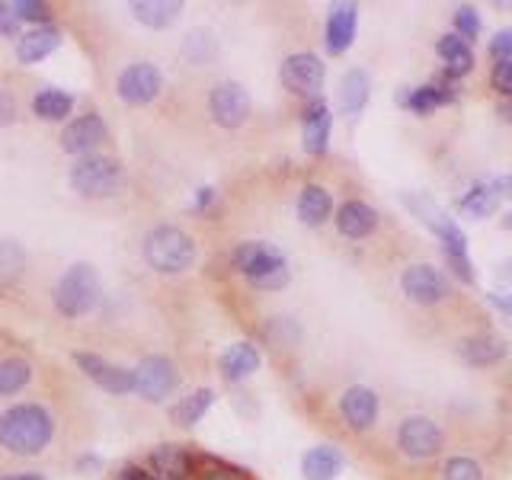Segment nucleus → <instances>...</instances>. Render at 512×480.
<instances>
[{"mask_svg":"<svg viewBox=\"0 0 512 480\" xmlns=\"http://www.w3.org/2000/svg\"><path fill=\"white\" fill-rule=\"evenodd\" d=\"M160 90H164V74H160L151 61L128 64L116 80V93L128 106H148L157 100Z\"/></svg>","mask_w":512,"mask_h":480,"instance_id":"obj_12","label":"nucleus"},{"mask_svg":"<svg viewBox=\"0 0 512 480\" xmlns=\"http://www.w3.org/2000/svg\"><path fill=\"white\" fill-rule=\"evenodd\" d=\"M493 90L503 96V100H512V61H496L493 74H490Z\"/></svg>","mask_w":512,"mask_h":480,"instance_id":"obj_38","label":"nucleus"},{"mask_svg":"<svg viewBox=\"0 0 512 480\" xmlns=\"http://www.w3.org/2000/svg\"><path fill=\"white\" fill-rule=\"evenodd\" d=\"M100 458H96V455H87V458H80V471H84V468H100Z\"/></svg>","mask_w":512,"mask_h":480,"instance_id":"obj_47","label":"nucleus"},{"mask_svg":"<svg viewBox=\"0 0 512 480\" xmlns=\"http://www.w3.org/2000/svg\"><path fill=\"white\" fill-rule=\"evenodd\" d=\"M439 55L445 61V77H461V74H471L474 71V48L468 42H461L455 32H448V36L439 39Z\"/></svg>","mask_w":512,"mask_h":480,"instance_id":"obj_27","label":"nucleus"},{"mask_svg":"<svg viewBox=\"0 0 512 480\" xmlns=\"http://www.w3.org/2000/svg\"><path fill=\"white\" fill-rule=\"evenodd\" d=\"M0 36H20V20H16L13 4H0Z\"/></svg>","mask_w":512,"mask_h":480,"instance_id":"obj_40","label":"nucleus"},{"mask_svg":"<svg viewBox=\"0 0 512 480\" xmlns=\"http://www.w3.org/2000/svg\"><path fill=\"white\" fill-rule=\"evenodd\" d=\"M368 96H372V77H368V71L362 68L346 71L340 80V106L346 116H359L368 103Z\"/></svg>","mask_w":512,"mask_h":480,"instance_id":"obj_26","label":"nucleus"},{"mask_svg":"<svg viewBox=\"0 0 512 480\" xmlns=\"http://www.w3.org/2000/svg\"><path fill=\"white\" fill-rule=\"evenodd\" d=\"M55 436V420L42 404H16L0 413V448L13 455H39Z\"/></svg>","mask_w":512,"mask_h":480,"instance_id":"obj_1","label":"nucleus"},{"mask_svg":"<svg viewBox=\"0 0 512 480\" xmlns=\"http://www.w3.org/2000/svg\"><path fill=\"white\" fill-rule=\"evenodd\" d=\"M141 253H144V263L154 272H160V276H180V272H186L199 256L196 240L183 228H176V224H160V228H154L144 237Z\"/></svg>","mask_w":512,"mask_h":480,"instance_id":"obj_3","label":"nucleus"},{"mask_svg":"<svg viewBox=\"0 0 512 480\" xmlns=\"http://www.w3.org/2000/svg\"><path fill=\"white\" fill-rule=\"evenodd\" d=\"M26 269V250L16 240H0V288L13 285Z\"/></svg>","mask_w":512,"mask_h":480,"instance_id":"obj_33","label":"nucleus"},{"mask_svg":"<svg viewBox=\"0 0 512 480\" xmlns=\"http://www.w3.org/2000/svg\"><path fill=\"white\" fill-rule=\"evenodd\" d=\"M29 378H32V365L26 359H16V356L4 359L0 362V397H10L16 391H23L29 384Z\"/></svg>","mask_w":512,"mask_h":480,"instance_id":"obj_32","label":"nucleus"},{"mask_svg":"<svg viewBox=\"0 0 512 480\" xmlns=\"http://www.w3.org/2000/svg\"><path fill=\"white\" fill-rule=\"evenodd\" d=\"M71 189L84 199H109L122 186V164L106 154H87L71 167Z\"/></svg>","mask_w":512,"mask_h":480,"instance_id":"obj_6","label":"nucleus"},{"mask_svg":"<svg viewBox=\"0 0 512 480\" xmlns=\"http://www.w3.org/2000/svg\"><path fill=\"white\" fill-rule=\"evenodd\" d=\"M212 404H215V391L212 388H199V391L186 394L176 407H170V420L176 426H196Z\"/></svg>","mask_w":512,"mask_h":480,"instance_id":"obj_31","label":"nucleus"},{"mask_svg":"<svg viewBox=\"0 0 512 480\" xmlns=\"http://www.w3.org/2000/svg\"><path fill=\"white\" fill-rule=\"evenodd\" d=\"M180 4H170V0H135L132 4V13L135 20L144 23L148 29H167L176 23V16H180Z\"/></svg>","mask_w":512,"mask_h":480,"instance_id":"obj_30","label":"nucleus"},{"mask_svg":"<svg viewBox=\"0 0 512 480\" xmlns=\"http://www.w3.org/2000/svg\"><path fill=\"white\" fill-rule=\"evenodd\" d=\"M455 36L461 42H468V45L480 36V13L471 4H464V7L455 10Z\"/></svg>","mask_w":512,"mask_h":480,"instance_id":"obj_36","label":"nucleus"},{"mask_svg":"<svg viewBox=\"0 0 512 480\" xmlns=\"http://www.w3.org/2000/svg\"><path fill=\"white\" fill-rule=\"evenodd\" d=\"M500 180H503V192H506V196H512V173L509 176H500Z\"/></svg>","mask_w":512,"mask_h":480,"instance_id":"obj_48","label":"nucleus"},{"mask_svg":"<svg viewBox=\"0 0 512 480\" xmlns=\"http://www.w3.org/2000/svg\"><path fill=\"white\" fill-rule=\"evenodd\" d=\"M218 365H221V375L228 381H244L256 372V368H260V352H256L253 343H234L221 356Z\"/></svg>","mask_w":512,"mask_h":480,"instance_id":"obj_28","label":"nucleus"},{"mask_svg":"<svg viewBox=\"0 0 512 480\" xmlns=\"http://www.w3.org/2000/svg\"><path fill=\"white\" fill-rule=\"evenodd\" d=\"M202 480H244V477L228 474V471H208V474H202Z\"/></svg>","mask_w":512,"mask_h":480,"instance_id":"obj_44","label":"nucleus"},{"mask_svg":"<svg viewBox=\"0 0 512 480\" xmlns=\"http://www.w3.org/2000/svg\"><path fill=\"white\" fill-rule=\"evenodd\" d=\"M458 356L468 365H493L506 356V343L496 333H474L458 343Z\"/></svg>","mask_w":512,"mask_h":480,"instance_id":"obj_23","label":"nucleus"},{"mask_svg":"<svg viewBox=\"0 0 512 480\" xmlns=\"http://www.w3.org/2000/svg\"><path fill=\"white\" fill-rule=\"evenodd\" d=\"M234 269L240 276H247L256 288L263 292H276V288L288 285V263L282 250L263 240H247L234 250Z\"/></svg>","mask_w":512,"mask_h":480,"instance_id":"obj_4","label":"nucleus"},{"mask_svg":"<svg viewBox=\"0 0 512 480\" xmlns=\"http://www.w3.org/2000/svg\"><path fill=\"white\" fill-rule=\"evenodd\" d=\"M13 13L20 23L26 20V23H36V26H48V20H52V7L42 4V0H16Z\"/></svg>","mask_w":512,"mask_h":480,"instance_id":"obj_37","label":"nucleus"},{"mask_svg":"<svg viewBox=\"0 0 512 480\" xmlns=\"http://www.w3.org/2000/svg\"><path fill=\"white\" fill-rule=\"evenodd\" d=\"M0 480H45V477L36 474V471H23V474H4Z\"/></svg>","mask_w":512,"mask_h":480,"instance_id":"obj_45","label":"nucleus"},{"mask_svg":"<svg viewBox=\"0 0 512 480\" xmlns=\"http://www.w3.org/2000/svg\"><path fill=\"white\" fill-rule=\"evenodd\" d=\"M151 468L160 480H189L192 455L180 445H157L151 452Z\"/></svg>","mask_w":512,"mask_h":480,"instance_id":"obj_24","label":"nucleus"},{"mask_svg":"<svg viewBox=\"0 0 512 480\" xmlns=\"http://www.w3.org/2000/svg\"><path fill=\"white\" fill-rule=\"evenodd\" d=\"M397 103L416 112V116H426V112L439 109V106H452L455 103V87L448 80H432L423 87H404L397 93Z\"/></svg>","mask_w":512,"mask_h":480,"instance_id":"obj_17","label":"nucleus"},{"mask_svg":"<svg viewBox=\"0 0 512 480\" xmlns=\"http://www.w3.org/2000/svg\"><path fill=\"white\" fill-rule=\"evenodd\" d=\"M324 77H327L324 61H320L317 55H311V52H295V55H288V58L282 61V68H279L282 87H285L288 93L311 96V100L320 93V87H324Z\"/></svg>","mask_w":512,"mask_h":480,"instance_id":"obj_9","label":"nucleus"},{"mask_svg":"<svg viewBox=\"0 0 512 480\" xmlns=\"http://www.w3.org/2000/svg\"><path fill=\"white\" fill-rule=\"evenodd\" d=\"M74 362L80 365V372H84L93 384H100V388L109 394H132V388H135L132 368L112 365L103 356H96V352H77Z\"/></svg>","mask_w":512,"mask_h":480,"instance_id":"obj_13","label":"nucleus"},{"mask_svg":"<svg viewBox=\"0 0 512 480\" xmlns=\"http://www.w3.org/2000/svg\"><path fill=\"white\" fill-rule=\"evenodd\" d=\"M340 413L349 429L365 432L378 420V394L372 388H365V384H352L340 397Z\"/></svg>","mask_w":512,"mask_h":480,"instance_id":"obj_16","label":"nucleus"},{"mask_svg":"<svg viewBox=\"0 0 512 480\" xmlns=\"http://www.w3.org/2000/svg\"><path fill=\"white\" fill-rule=\"evenodd\" d=\"M503 199H506L503 180L496 176V180H480V183H474V186L458 199V208H461V212L474 215V218H487V215L496 212V208H500Z\"/></svg>","mask_w":512,"mask_h":480,"instance_id":"obj_20","label":"nucleus"},{"mask_svg":"<svg viewBox=\"0 0 512 480\" xmlns=\"http://www.w3.org/2000/svg\"><path fill=\"white\" fill-rule=\"evenodd\" d=\"M487 301L493 304L496 311H500L506 320H512V292H490Z\"/></svg>","mask_w":512,"mask_h":480,"instance_id":"obj_41","label":"nucleus"},{"mask_svg":"<svg viewBox=\"0 0 512 480\" xmlns=\"http://www.w3.org/2000/svg\"><path fill=\"white\" fill-rule=\"evenodd\" d=\"M106 141V122L96 112H87V116H77L74 122H68V128L61 132V151L87 157L96 144Z\"/></svg>","mask_w":512,"mask_h":480,"instance_id":"obj_14","label":"nucleus"},{"mask_svg":"<svg viewBox=\"0 0 512 480\" xmlns=\"http://www.w3.org/2000/svg\"><path fill=\"white\" fill-rule=\"evenodd\" d=\"M330 128H333V116H330V106L314 96V100L304 106L301 112V138H304V151L320 157L327 154V144H330Z\"/></svg>","mask_w":512,"mask_h":480,"instance_id":"obj_15","label":"nucleus"},{"mask_svg":"<svg viewBox=\"0 0 512 480\" xmlns=\"http://www.w3.org/2000/svg\"><path fill=\"white\" fill-rule=\"evenodd\" d=\"M343 452L336 445H314L311 452H304L301 458V474L304 480H336L343 471Z\"/></svg>","mask_w":512,"mask_h":480,"instance_id":"obj_21","label":"nucleus"},{"mask_svg":"<svg viewBox=\"0 0 512 480\" xmlns=\"http://www.w3.org/2000/svg\"><path fill=\"white\" fill-rule=\"evenodd\" d=\"M135 388L132 394L144 397L148 404H164V400L180 388V372L167 356H148L141 359L138 368H132Z\"/></svg>","mask_w":512,"mask_h":480,"instance_id":"obj_7","label":"nucleus"},{"mask_svg":"<svg viewBox=\"0 0 512 480\" xmlns=\"http://www.w3.org/2000/svg\"><path fill=\"white\" fill-rule=\"evenodd\" d=\"M122 480H160V477L151 474V471H144L141 464H125V468H122Z\"/></svg>","mask_w":512,"mask_h":480,"instance_id":"obj_42","label":"nucleus"},{"mask_svg":"<svg viewBox=\"0 0 512 480\" xmlns=\"http://www.w3.org/2000/svg\"><path fill=\"white\" fill-rule=\"evenodd\" d=\"M208 116L221 128H240L250 116V96L237 80H221L208 93Z\"/></svg>","mask_w":512,"mask_h":480,"instance_id":"obj_11","label":"nucleus"},{"mask_svg":"<svg viewBox=\"0 0 512 480\" xmlns=\"http://www.w3.org/2000/svg\"><path fill=\"white\" fill-rule=\"evenodd\" d=\"M416 215H420L423 224H429L432 234L439 237L442 244V253H445V263L452 266L455 276L464 282V285H474L477 272H474V263H471V253H468V237H464V231L455 224V218H448L439 205H432L429 199L423 196H407L404 199Z\"/></svg>","mask_w":512,"mask_h":480,"instance_id":"obj_2","label":"nucleus"},{"mask_svg":"<svg viewBox=\"0 0 512 480\" xmlns=\"http://www.w3.org/2000/svg\"><path fill=\"white\" fill-rule=\"evenodd\" d=\"M333 215V196L317 183H308L298 196V218L308 224V228H320L327 218Z\"/></svg>","mask_w":512,"mask_h":480,"instance_id":"obj_25","label":"nucleus"},{"mask_svg":"<svg viewBox=\"0 0 512 480\" xmlns=\"http://www.w3.org/2000/svg\"><path fill=\"white\" fill-rule=\"evenodd\" d=\"M74 109V96L68 90H58V87H45L32 96V112L45 122H64L71 116Z\"/></svg>","mask_w":512,"mask_h":480,"instance_id":"obj_29","label":"nucleus"},{"mask_svg":"<svg viewBox=\"0 0 512 480\" xmlns=\"http://www.w3.org/2000/svg\"><path fill=\"white\" fill-rule=\"evenodd\" d=\"M442 426L429 416H407L404 423L397 426V448L407 458H432L442 452Z\"/></svg>","mask_w":512,"mask_h":480,"instance_id":"obj_10","label":"nucleus"},{"mask_svg":"<svg viewBox=\"0 0 512 480\" xmlns=\"http://www.w3.org/2000/svg\"><path fill=\"white\" fill-rule=\"evenodd\" d=\"M100 276L90 263H74L61 272V279L55 285V308L64 317H84L100 304Z\"/></svg>","mask_w":512,"mask_h":480,"instance_id":"obj_5","label":"nucleus"},{"mask_svg":"<svg viewBox=\"0 0 512 480\" xmlns=\"http://www.w3.org/2000/svg\"><path fill=\"white\" fill-rule=\"evenodd\" d=\"M490 55L496 61H512V29H500L490 39Z\"/></svg>","mask_w":512,"mask_h":480,"instance_id":"obj_39","label":"nucleus"},{"mask_svg":"<svg viewBox=\"0 0 512 480\" xmlns=\"http://www.w3.org/2000/svg\"><path fill=\"white\" fill-rule=\"evenodd\" d=\"M378 228V212L362 199H349L336 208V231L349 240H365Z\"/></svg>","mask_w":512,"mask_h":480,"instance_id":"obj_19","label":"nucleus"},{"mask_svg":"<svg viewBox=\"0 0 512 480\" xmlns=\"http://www.w3.org/2000/svg\"><path fill=\"white\" fill-rule=\"evenodd\" d=\"M13 116H16V106H13V100H10L7 93H0V125L13 122Z\"/></svg>","mask_w":512,"mask_h":480,"instance_id":"obj_43","label":"nucleus"},{"mask_svg":"<svg viewBox=\"0 0 512 480\" xmlns=\"http://www.w3.org/2000/svg\"><path fill=\"white\" fill-rule=\"evenodd\" d=\"M442 480H484V468L471 455H455L445 461Z\"/></svg>","mask_w":512,"mask_h":480,"instance_id":"obj_35","label":"nucleus"},{"mask_svg":"<svg viewBox=\"0 0 512 480\" xmlns=\"http://www.w3.org/2000/svg\"><path fill=\"white\" fill-rule=\"evenodd\" d=\"M500 276H503V279H509V276H512V260H506V263L500 266Z\"/></svg>","mask_w":512,"mask_h":480,"instance_id":"obj_49","label":"nucleus"},{"mask_svg":"<svg viewBox=\"0 0 512 480\" xmlns=\"http://www.w3.org/2000/svg\"><path fill=\"white\" fill-rule=\"evenodd\" d=\"M61 45V29L58 26H36L32 32H26V36H20V42H16V58H20V64H36L42 58H48L55 52V48Z\"/></svg>","mask_w":512,"mask_h":480,"instance_id":"obj_22","label":"nucleus"},{"mask_svg":"<svg viewBox=\"0 0 512 480\" xmlns=\"http://www.w3.org/2000/svg\"><path fill=\"white\" fill-rule=\"evenodd\" d=\"M212 199H215V192H212V189H202V192H199V199H196V208H205Z\"/></svg>","mask_w":512,"mask_h":480,"instance_id":"obj_46","label":"nucleus"},{"mask_svg":"<svg viewBox=\"0 0 512 480\" xmlns=\"http://www.w3.org/2000/svg\"><path fill=\"white\" fill-rule=\"evenodd\" d=\"M400 288L413 304H423V308H432V304H442L448 295H452V285H448L445 272L429 266V263H416L400 272Z\"/></svg>","mask_w":512,"mask_h":480,"instance_id":"obj_8","label":"nucleus"},{"mask_svg":"<svg viewBox=\"0 0 512 480\" xmlns=\"http://www.w3.org/2000/svg\"><path fill=\"white\" fill-rule=\"evenodd\" d=\"M503 228H512V208H509L506 218H503Z\"/></svg>","mask_w":512,"mask_h":480,"instance_id":"obj_50","label":"nucleus"},{"mask_svg":"<svg viewBox=\"0 0 512 480\" xmlns=\"http://www.w3.org/2000/svg\"><path fill=\"white\" fill-rule=\"evenodd\" d=\"M218 52V42L212 39V32L208 29H199V32H189L186 42H183V55L189 61H196V64H205V61H212Z\"/></svg>","mask_w":512,"mask_h":480,"instance_id":"obj_34","label":"nucleus"},{"mask_svg":"<svg viewBox=\"0 0 512 480\" xmlns=\"http://www.w3.org/2000/svg\"><path fill=\"white\" fill-rule=\"evenodd\" d=\"M356 26H359V7L356 4H333L327 16V29H324V42L330 55H343L346 48L356 39Z\"/></svg>","mask_w":512,"mask_h":480,"instance_id":"obj_18","label":"nucleus"}]
</instances>
